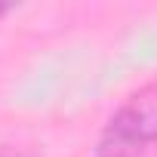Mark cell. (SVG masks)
Masks as SVG:
<instances>
[{
  "label": "cell",
  "mask_w": 157,
  "mask_h": 157,
  "mask_svg": "<svg viewBox=\"0 0 157 157\" xmlns=\"http://www.w3.org/2000/svg\"><path fill=\"white\" fill-rule=\"evenodd\" d=\"M157 145V77L132 90L108 117L96 157H145Z\"/></svg>",
  "instance_id": "cell-1"
},
{
  "label": "cell",
  "mask_w": 157,
  "mask_h": 157,
  "mask_svg": "<svg viewBox=\"0 0 157 157\" xmlns=\"http://www.w3.org/2000/svg\"><path fill=\"white\" fill-rule=\"evenodd\" d=\"M0 157H40L31 148H0Z\"/></svg>",
  "instance_id": "cell-2"
},
{
  "label": "cell",
  "mask_w": 157,
  "mask_h": 157,
  "mask_svg": "<svg viewBox=\"0 0 157 157\" xmlns=\"http://www.w3.org/2000/svg\"><path fill=\"white\" fill-rule=\"evenodd\" d=\"M6 13H10V6H0V16H6Z\"/></svg>",
  "instance_id": "cell-3"
}]
</instances>
